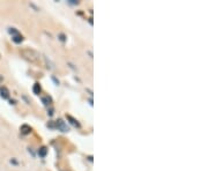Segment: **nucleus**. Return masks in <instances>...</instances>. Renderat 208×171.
I'll use <instances>...</instances> for the list:
<instances>
[{
  "label": "nucleus",
  "mask_w": 208,
  "mask_h": 171,
  "mask_svg": "<svg viewBox=\"0 0 208 171\" xmlns=\"http://www.w3.org/2000/svg\"><path fill=\"white\" fill-rule=\"evenodd\" d=\"M21 54H22L26 59L30 60V61H36V60L38 59V57H39V54L35 51V50H30V49H27V50L21 51Z\"/></svg>",
  "instance_id": "1"
},
{
  "label": "nucleus",
  "mask_w": 208,
  "mask_h": 171,
  "mask_svg": "<svg viewBox=\"0 0 208 171\" xmlns=\"http://www.w3.org/2000/svg\"><path fill=\"white\" fill-rule=\"evenodd\" d=\"M54 123H56V126H54V127L58 128V129L61 131V132L66 133V132H68L69 131V127L67 126V124H66L62 119H58L57 121H54Z\"/></svg>",
  "instance_id": "2"
},
{
  "label": "nucleus",
  "mask_w": 208,
  "mask_h": 171,
  "mask_svg": "<svg viewBox=\"0 0 208 171\" xmlns=\"http://www.w3.org/2000/svg\"><path fill=\"white\" fill-rule=\"evenodd\" d=\"M0 96L2 97V98H5V100H7L9 97V90L6 88V87H0Z\"/></svg>",
  "instance_id": "3"
},
{
  "label": "nucleus",
  "mask_w": 208,
  "mask_h": 171,
  "mask_svg": "<svg viewBox=\"0 0 208 171\" xmlns=\"http://www.w3.org/2000/svg\"><path fill=\"white\" fill-rule=\"evenodd\" d=\"M66 118L67 120H69V123L73 125V126H75V127H80L81 125H80V123H79L78 120L75 119V118H73L72 116H69V114H66Z\"/></svg>",
  "instance_id": "4"
},
{
  "label": "nucleus",
  "mask_w": 208,
  "mask_h": 171,
  "mask_svg": "<svg viewBox=\"0 0 208 171\" xmlns=\"http://www.w3.org/2000/svg\"><path fill=\"white\" fill-rule=\"evenodd\" d=\"M20 129H21V133H22V134H25V135L29 134V133L31 132V127H30V126H28V125H22Z\"/></svg>",
  "instance_id": "5"
},
{
  "label": "nucleus",
  "mask_w": 208,
  "mask_h": 171,
  "mask_svg": "<svg viewBox=\"0 0 208 171\" xmlns=\"http://www.w3.org/2000/svg\"><path fill=\"white\" fill-rule=\"evenodd\" d=\"M12 38H13L14 43H16V44H19V43H21L22 41H23V36L20 34V33H19L17 35H14V36H12Z\"/></svg>",
  "instance_id": "6"
},
{
  "label": "nucleus",
  "mask_w": 208,
  "mask_h": 171,
  "mask_svg": "<svg viewBox=\"0 0 208 171\" xmlns=\"http://www.w3.org/2000/svg\"><path fill=\"white\" fill-rule=\"evenodd\" d=\"M41 100H42V102H43L44 105H46V106L51 104V98H50L49 96H42Z\"/></svg>",
  "instance_id": "7"
},
{
  "label": "nucleus",
  "mask_w": 208,
  "mask_h": 171,
  "mask_svg": "<svg viewBox=\"0 0 208 171\" xmlns=\"http://www.w3.org/2000/svg\"><path fill=\"white\" fill-rule=\"evenodd\" d=\"M33 90H34V93L36 95H39V93H41V86H39V83H35Z\"/></svg>",
  "instance_id": "8"
},
{
  "label": "nucleus",
  "mask_w": 208,
  "mask_h": 171,
  "mask_svg": "<svg viewBox=\"0 0 208 171\" xmlns=\"http://www.w3.org/2000/svg\"><path fill=\"white\" fill-rule=\"evenodd\" d=\"M48 153V149L45 148V147H42V148H39V150H38V155L41 156V157H44L45 155Z\"/></svg>",
  "instance_id": "9"
},
{
  "label": "nucleus",
  "mask_w": 208,
  "mask_h": 171,
  "mask_svg": "<svg viewBox=\"0 0 208 171\" xmlns=\"http://www.w3.org/2000/svg\"><path fill=\"white\" fill-rule=\"evenodd\" d=\"M44 59H45V62H46V65H48V68H50V69L54 68V67H53V64H52L50 60H48V58H46V57H45Z\"/></svg>",
  "instance_id": "10"
},
{
  "label": "nucleus",
  "mask_w": 208,
  "mask_h": 171,
  "mask_svg": "<svg viewBox=\"0 0 208 171\" xmlns=\"http://www.w3.org/2000/svg\"><path fill=\"white\" fill-rule=\"evenodd\" d=\"M8 33H9L10 35H12V36H14V35H17V34H19V31H17L15 28H9V29H8Z\"/></svg>",
  "instance_id": "11"
},
{
  "label": "nucleus",
  "mask_w": 208,
  "mask_h": 171,
  "mask_svg": "<svg viewBox=\"0 0 208 171\" xmlns=\"http://www.w3.org/2000/svg\"><path fill=\"white\" fill-rule=\"evenodd\" d=\"M69 2H71V4H73V5L78 4V1H75V0H69Z\"/></svg>",
  "instance_id": "12"
},
{
  "label": "nucleus",
  "mask_w": 208,
  "mask_h": 171,
  "mask_svg": "<svg viewBox=\"0 0 208 171\" xmlns=\"http://www.w3.org/2000/svg\"><path fill=\"white\" fill-rule=\"evenodd\" d=\"M52 79H53V81H54V82H56V83H57V85H59V81H58V80H57V79H56V77H52Z\"/></svg>",
  "instance_id": "13"
},
{
  "label": "nucleus",
  "mask_w": 208,
  "mask_h": 171,
  "mask_svg": "<svg viewBox=\"0 0 208 171\" xmlns=\"http://www.w3.org/2000/svg\"><path fill=\"white\" fill-rule=\"evenodd\" d=\"M60 37H61L60 39L62 41V42H64V41H65V36H64V35H60Z\"/></svg>",
  "instance_id": "14"
}]
</instances>
